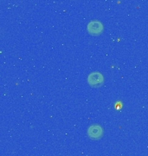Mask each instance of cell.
Wrapping results in <instances>:
<instances>
[{
  "label": "cell",
  "instance_id": "6da1fadb",
  "mask_svg": "<svg viewBox=\"0 0 148 156\" xmlns=\"http://www.w3.org/2000/svg\"><path fill=\"white\" fill-rule=\"evenodd\" d=\"M88 84L93 88H99L104 83V76L101 73L93 72L91 73L88 77Z\"/></svg>",
  "mask_w": 148,
  "mask_h": 156
},
{
  "label": "cell",
  "instance_id": "7a4b0ae2",
  "mask_svg": "<svg viewBox=\"0 0 148 156\" xmlns=\"http://www.w3.org/2000/svg\"><path fill=\"white\" fill-rule=\"evenodd\" d=\"M87 134L91 140H100L103 136V128L100 125H92L88 128Z\"/></svg>",
  "mask_w": 148,
  "mask_h": 156
},
{
  "label": "cell",
  "instance_id": "3957f363",
  "mask_svg": "<svg viewBox=\"0 0 148 156\" xmlns=\"http://www.w3.org/2000/svg\"><path fill=\"white\" fill-rule=\"evenodd\" d=\"M88 33L92 36H99L102 33L103 31V24L100 21L94 20V21H91L88 24L87 27Z\"/></svg>",
  "mask_w": 148,
  "mask_h": 156
}]
</instances>
